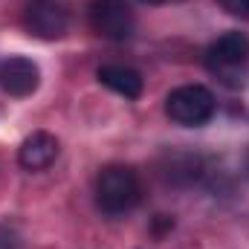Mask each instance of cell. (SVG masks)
<instances>
[{"mask_svg": "<svg viewBox=\"0 0 249 249\" xmlns=\"http://www.w3.org/2000/svg\"><path fill=\"white\" fill-rule=\"evenodd\" d=\"M15 244H18L15 235H12L6 226H0V249H15Z\"/></svg>", "mask_w": 249, "mask_h": 249, "instance_id": "11", "label": "cell"}, {"mask_svg": "<svg viewBox=\"0 0 249 249\" xmlns=\"http://www.w3.org/2000/svg\"><path fill=\"white\" fill-rule=\"evenodd\" d=\"M139 3H148V6H154V3H162V0H139Z\"/></svg>", "mask_w": 249, "mask_h": 249, "instance_id": "12", "label": "cell"}, {"mask_svg": "<svg viewBox=\"0 0 249 249\" xmlns=\"http://www.w3.org/2000/svg\"><path fill=\"white\" fill-rule=\"evenodd\" d=\"M206 64L226 84H235L232 78H238V72H244V67L249 64V38L244 32H226V35H220L217 41L209 44ZM238 84H241V78H238Z\"/></svg>", "mask_w": 249, "mask_h": 249, "instance_id": "3", "label": "cell"}, {"mask_svg": "<svg viewBox=\"0 0 249 249\" xmlns=\"http://www.w3.org/2000/svg\"><path fill=\"white\" fill-rule=\"evenodd\" d=\"M99 81L105 87H110L113 93H119L124 99H139L142 96V75L133 70V67H124V64H105L99 67Z\"/></svg>", "mask_w": 249, "mask_h": 249, "instance_id": "9", "label": "cell"}, {"mask_svg": "<svg viewBox=\"0 0 249 249\" xmlns=\"http://www.w3.org/2000/svg\"><path fill=\"white\" fill-rule=\"evenodd\" d=\"M38 81H41V70L32 58L12 55L0 67V84L9 96H32L38 90Z\"/></svg>", "mask_w": 249, "mask_h": 249, "instance_id": "6", "label": "cell"}, {"mask_svg": "<svg viewBox=\"0 0 249 249\" xmlns=\"http://www.w3.org/2000/svg\"><path fill=\"white\" fill-rule=\"evenodd\" d=\"M142 197V186L133 168L105 165L96 177V203L105 214H124Z\"/></svg>", "mask_w": 249, "mask_h": 249, "instance_id": "1", "label": "cell"}, {"mask_svg": "<svg viewBox=\"0 0 249 249\" xmlns=\"http://www.w3.org/2000/svg\"><path fill=\"white\" fill-rule=\"evenodd\" d=\"M247 171H249V157H247Z\"/></svg>", "mask_w": 249, "mask_h": 249, "instance_id": "13", "label": "cell"}, {"mask_svg": "<svg viewBox=\"0 0 249 249\" xmlns=\"http://www.w3.org/2000/svg\"><path fill=\"white\" fill-rule=\"evenodd\" d=\"M87 18L96 35L107 41H124L133 35V9L127 0H90Z\"/></svg>", "mask_w": 249, "mask_h": 249, "instance_id": "4", "label": "cell"}, {"mask_svg": "<svg viewBox=\"0 0 249 249\" xmlns=\"http://www.w3.org/2000/svg\"><path fill=\"white\" fill-rule=\"evenodd\" d=\"M55 157H58V139L47 130L29 133L18 148V162L26 171H44L55 162Z\"/></svg>", "mask_w": 249, "mask_h": 249, "instance_id": "7", "label": "cell"}, {"mask_svg": "<svg viewBox=\"0 0 249 249\" xmlns=\"http://www.w3.org/2000/svg\"><path fill=\"white\" fill-rule=\"evenodd\" d=\"M23 23L35 38L55 41L70 26V6L67 0H26Z\"/></svg>", "mask_w": 249, "mask_h": 249, "instance_id": "5", "label": "cell"}, {"mask_svg": "<svg viewBox=\"0 0 249 249\" xmlns=\"http://www.w3.org/2000/svg\"><path fill=\"white\" fill-rule=\"evenodd\" d=\"M168 119L183 127H200L214 116V96L203 84H183L168 93L165 99Z\"/></svg>", "mask_w": 249, "mask_h": 249, "instance_id": "2", "label": "cell"}, {"mask_svg": "<svg viewBox=\"0 0 249 249\" xmlns=\"http://www.w3.org/2000/svg\"><path fill=\"white\" fill-rule=\"evenodd\" d=\"M229 15L241 18V20H249V0H217Z\"/></svg>", "mask_w": 249, "mask_h": 249, "instance_id": "10", "label": "cell"}, {"mask_svg": "<svg viewBox=\"0 0 249 249\" xmlns=\"http://www.w3.org/2000/svg\"><path fill=\"white\" fill-rule=\"evenodd\" d=\"M157 168L160 177L171 186H191L203 177V160L191 151H165Z\"/></svg>", "mask_w": 249, "mask_h": 249, "instance_id": "8", "label": "cell"}]
</instances>
